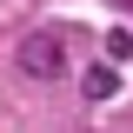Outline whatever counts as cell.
Segmentation results:
<instances>
[{"instance_id": "cell-2", "label": "cell", "mask_w": 133, "mask_h": 133, "mask_svg": "<svg viewBox=\"0 0 133 133\" xmlns=\"http://www.w3.org/2000/svg\"><path fill=\"white\" fill-rule=\"evenodd\" d=\"M80 87H87V100H113V93H120V73H113V60L87 66V80H80Z\"/></svg>"}, {"instance_id": "cell-3", "label": "cell", "mask_w": 133, "mask_h": 133, "mask_svg": "<svg viewBox=\"0 0 133 133\" xmlns=\"http://www.w3.org/2000/svg\"><path fill=\"white\" fill-rule=\"evenodd\" d=\"M133 53V33H107V60H127Z\"/></svg>"}, {"instance_id": "cell-1", "label": "cell", "mask_w": 133, "mask_h": 133, "mask_svg": "<svg viewBox=\"0 0 133 133\" xmlns=\"http://www.w3.org/2000/svg\"><path fill=\"white\" fill-rule=\"evenodd\" d=\"M14 60H20L27 80H60L66 73V40L60 33H27V40L14 47Z\"/></svg>"}]
</instances>
